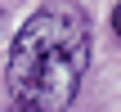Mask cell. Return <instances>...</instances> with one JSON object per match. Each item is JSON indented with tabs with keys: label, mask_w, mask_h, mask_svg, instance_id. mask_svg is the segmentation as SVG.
Masks as SVG:
<instances>
[{
	"label": "cell",
	"mask_w": 121,
	"mask_h": 112,
	"mask_svg": "<svg viewBox=\"0 0 121 112\" xmlns=\"http://www.w3.org/2000/svg\"><path fill=\"white\" fill-rule=\"evenodd\" d=\"M13 112H36V108H22V103H13Z\"/></svg>",
	"instance_id": "3"
},
{
	"label": "cell",
	"mask_w": 121,
	"mask_h": 112,
	"mask_svg": "<svg viewBox=\"0 0 121 112\" xmlns=\"http://www.w3.org/2000/svg\"><path fill=\"white\" fill-rule=\"evenodd\" d=\"M94 58V22L76 0H45L9 40L4 85L9 103L36 112H67Z\"/></svg>",
	"instance_id": "1"
},
{
	"label": "cell",
	"mask_w": 121,
	"mask_h": 112,
	"mask_svg": "<svg viewBox=\"0 0 121 112\" xmlns=\"http://www.w3.org/2000/svg\"><path fill=\"white\" fill-rule=\"evenodd\" d=\"M112 31H117V40H121V4L112 9Z\"/></svg>",
	"instance_id": "2"
}]
</instances>
